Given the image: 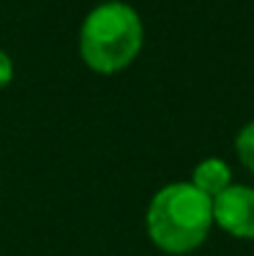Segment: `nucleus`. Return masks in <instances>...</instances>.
I'll return each mask as SVG.
<instances>
[{"label": "nucleus", "mask_w": 254, "mask_h": 256, "mask_svg": "<svg viewBox=\"0 0 254 256\" xmlns=\"http://www.w3.org/2000/svg\"><path fill=\"white\" fill-rule=\"evenodd\" d=\"M213 229V199L189 180L167 182L153 194L145 212V232L161 254L186 256L197 251Z\"/></svg>", "instance_id": "1"}, {"label": "nucleus", "mask_w": 254, "mask_h": 256, "mask_svg": "<svg viewBox=\"0 0 254 256\" xmlns=\"http://www.w3.org/2000/svg\"><path fill=\"white\" fill-rule=\"evenodd\" d=\"M145 25L134 6L123 0H104L85 14L77 46L93 74L112 76L126 71L142 52Z\"/></svg>", "instance_id": "2"}, {"label": "nucleus", "mask_w": 254, "mask_h": 256, "mask_svg": "<svg viewBox=\"0 0 254 256\" xmlns=\"http://www.w3.org/2000/svg\"><path fill=\"white\" fill-rule=\"evenodd\" d=\"M213 226L235 240H254V188L232 186L213 199Z\"/></svg>", "instance_id": "3"}, {"label": "nucleus", "mask_w": 254, "mask_h": 256, "mask_svg": "<svg viewBox=\"0 0 254 256\" xmlns=\"http://www.w3.org/2000/svg\"><path fill=\"white\" fill-rule=\"evenodd\" d=\"M189 182L194 188H199L205 196L216 199L221 191H227V188L232 186V166H229L224 158H216V156L202 158V161L191 169Z\"/></svg>", "instance_id": "4"}, {"label": "nucleus", "mask_w": 254, "mask_h": 256, "mask_svg": "<svg viewBox=\"0 0 254 256\" xmlns=\"http://www.w3.org/2000/svg\"><path fill=\"white\" fill-rule=\"evenodd\" d=\"M235 156H238V161L254 174V120L246 123L238 131V136H235Z\"/></svg>", "instance_id": "5"}, {"label": "nucleus", "mask_w": 254, "mask_h": 256, "mask_svg": "<svg viewBox=\"0 0 254 256\" xmlns=\"http://www.w3.org/2000/svg\"><path fill=\"white\" fill-rule=\"evenodd\" d=\"M11 82H14V60L9 52L0 50V90H6Z\"/></svg>", "instance_id": "6"}]
</instances>
